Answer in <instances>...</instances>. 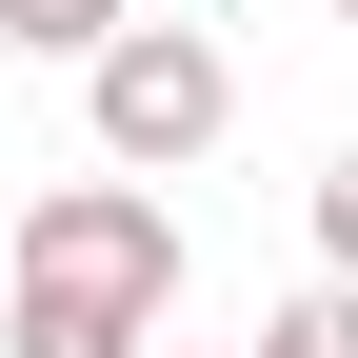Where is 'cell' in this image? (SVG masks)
<instances>
[{
	"label": "cell",
	"mask_w": 358,
	"mask_h": 358,
	"mask_svg": "<svg viewBox=\"0 0 358 358\" xmlns=\"http://www.w3.org/2000/svg\"><path fill=\"white\" fill-rule=\"evenodd\" d=\"M40 319H100V338H159L179 319V199H140V179H60V199H20V279Z\"/></svg>",
	"instance_id": "1"
},
{
	"label": "cell",
	"mask_w": 358,
	"mask_h": 358,
	"mask_svg": "<svg viewBox=\"0 0 358 358\" xmlns=\"http://www.w3.org/2000/svg\"><path fill=\"white\" fill-rule=\"evenodd\" d=\"M80 120H100V179H159L179 159H219V120H239V60H219L199 20H120L100 60H80Z\"/></svg>",
	"instance_id": "2"
},
{
	"label": "cell",
	"mask_w": 358,
	"mask_h": 358,
	"mask_svg": "<svg viewBox=\"0 0 358 358\" xmlns=\"http://www.w3.org/2000/svg\"><path fill=\"white\" fill-rule=\"evenodd\" d=\"M120 20H140V0H0V40H20V60H100Z\"/></svg>",
	"instance_id": "3"
},
{
	"label": "cell",
	"mask_w": 358,
	"mask_h": 358,
	"mask_svg": "<svg viewBox=\"0 0 358 358\" xmlns=\"http://www.w3.org/2000/svg\"><path fill=\"white\" fill-rule=\"evenodd\" d=\"M239 358H358V299H338V279H319V299H279V319H259Z\"/></svg>",
	"instance_id": "4"
},
{
	"label": "cell",
	"mask_w": 358,
	"mask_h": 358,
	"mask_svg": "<svg viewBox=\"0 0 358 358\" xmlns=\"http://www.w3.org/2000/svg\"><path fill=\"white\" fill-rule=\"evenodd\" d=\"M0 358H159V338H100V319H40V299H0Z\"/></svg>",
	"instance_id": "5"
},
{
	"label": "cell",
	"mask_w": 358,
	"mask_h": 358,
	"mask_svg": "<svg viewBox=\"0 0 358 358\" xmlns=\"http://www.w3.org/2000/svg\"><path fill=\"white\" fill-rule=\"evenodd\" d=\"M319 279L358 299V159H319Z\"/></svg>",
	"instance_id": "6"
},
{
	"label": "cell",
	"mask_w": 358,
	"mask_h": 358,
	"mask_svg": "<svg viewBox=\"0 0 358 358\" xmlns=\"http://www.w3.org/2000/svg\"><path fill=\"white\" fill-rule=\"evenodd\" d=\"M159 358H239V338H159Z\"/></svg>",
	"instance_id": "7"
},
{
	"label": "cell",
	"mask_w": 358,
	"mask_h": 358,
	"mask_svg": "<svg viewBox=\"0 0 358 358\" xmlns=\"http://www.w3.org/2000/svg\"><path fill=\"white\" fill-rule=\"evenodd\" d=\"M338 20H358V0H338Z\"/></svg>",
	"instance_id": "8"
}]
</instances>
